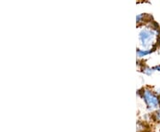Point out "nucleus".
I'll list each match as a JSON object with an SVG mask.
<instances>
[{"instance_id": "1", "label": "nucleus", "mask_w": 160, "mask_h": 132, "mask_svg": "<svg viewBox=\"0 0 160 132\" xmlns=\"http://www.w3.org/2000/svg\"><path fill=\"white\" fill-rule=\"evenodd\" d=\"M158 29L149 26L140 30L138 34V38L143 49H154L156 41L158 39Z\"/></svg>"}, {"instance_id": "2", "label": "nucleus", "mask_w": 160, "mask_h": 132, "mask_svg": "<svg viewBox=\"0 0 160 132\" xmlns=\"http://www.w3.org/2000/svg\"><path fill=\"white\" fill-rule=\"evenodd\" d=\"M143 98L149 107L155 108L159 105V99L155 95L154 92L150 91H145L143 92Z\"/></svg>"}, {"instance_id": "3", "label": "nucleus", "mask_w": 160, "mask_h": 132, "mask_svg": "<svg viewBox=\"0 0 160 132\" xmlns=\"http://www.w3.org/2000/svg\"><path fill=\"white\" fill-rule=\"evenodd\" d=\"M153 49H137V57L138 58H144L149 56V54H151L153 52Z\"/></svg>"}, {"instance_id": "4", "label": "nucleus", "mask_w": 160, "mask_h": 132, "mask_svg": "<svg viewBox=\"0 0 160 132\" xmlns=\"http://www.w3.org/2000/svg\"><path fill=\"white\" fill-rule=\"evenodd\" d=\"M147 16V14H144V13H141V14H138L136 16V21H137L138 25L142 24V23H144V21H145V18Z\"/></svg>"}, {"instance_id": "5", "label": "nucleus", "mask_w": 160, "mask_h": 132, "mask_svg": "<svg viewBox=\"0 0 160 132\" xmlns=\"http://www.w3.org/2000/svg\"><path fill=\"white\" fill-rule=\"evenodd\" d=\"M154 71H155L154 68H148V67H146V68H143V73H145L146 75H152Z\"/></svg>"}, {"instance_id": "6", "label": "nucleus", "mask_w": 160, "mask_h": 132, "mask_svg": "<svg viewBox=\"0 0 160 132\" xmlns=\"http://www.w3.org/2000/svg\"><path fill=\"white\" fill-rule=\"evenodd\" d=\"M153 68H154L155 71H158V72H160V64L159 65H157V66H155Z\"/></svg>"}, {"instance_id": "7", "label": "nucleus", "mask_w": 160, "mask_h": 132, "mask_svg": "<svg viewBox=\"0 0 160 132\" xmlns=\"http://www.w3.org/2000/svg\"><path fill=\"white\" fill-rule=\"evenodd\" d=\"M158 44H159V45H160V32H159V35H158Z\"/></svg>"}, {"instance_id": "8", "label": "nucleus", "mask_w": 160, "mask_h": 132, "mask_svg": "<svg viewBox=\"0 0 160 132\" xmlns=\"http://www.w3.org/2000/svg\"><path fill=\"white\" fill-rule=\"evenodd\" d=\"M158 119H160V111L159 112H158Z\"/></svg>"}]
</instances>
